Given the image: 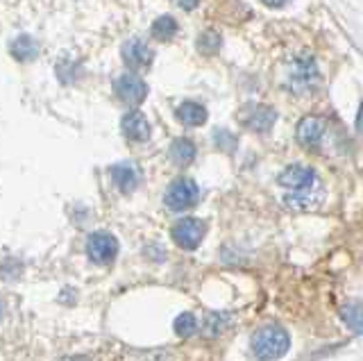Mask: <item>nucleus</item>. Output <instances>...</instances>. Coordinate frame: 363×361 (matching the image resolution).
I'll use <instances>...</instances> for the list:
<instances>
[{"label":"nucleus","mask_w":363,"mask_h":361,"mask_svg":"<svg viewBox=\"0 0 363 361\" xmlns=\"http://www.w3.org/2000/svg\"><path fill=\"white\" fill-rule=\"evenodd\" d=\"M279 184L286 189V205L293 209L306 211L315 207L323 200V187L318 182V177L313 173V168L309 166H289L286 171L279 175Z\"/></svg>","instance_id":"f257e3e1"},{"label":"nucleus","mask_w":363,"mask_h":361,"mask_svg":"<svg viewBox=\"0 0 363 361\" xmlns=\"http://www.w3.org/2000/svg\"><path fill=\"white\" fill-rule=\"evenodd\" d=\"M250 345H252V355L259 361H277L289 352L291 336L279 325H266L252 334Z\"/></svg>","instance_id":"f03ea898"},{"label":"nucleus","mask_w":363,"mask_h":361,"mask_svg":"<svg viewBox=\"0 0 363 361\" xmlns=\"http://www.w3.org/2000/svg\"><path fill=\"white\" fill-rule=\"evenodd\" d=\"M198 200H200V189H198V184L193 182V179H189V177L175 179V182L168 187L166 196H164L166 207H168V209H173V211L191 209L193 205H198Z\"/></svg>","instance_id":"7ed1b4c3"},{"label":"nucleus","mask_w":363,"mask_h":361,"mask_svg":"<svg viewBox=\"0 0 363 361\" xmlns=\"http://www.w3.org/2000/svg\"><path fill=\"white\" fill-rule=\"evenodd\" d=\"M86 255L94 264L107 266L118 255V241L109 232H94L86 239Z\"/></svg>","instance_id":"20e7f679"},{"label":"nucleus","mask_w":363,"mask_h":361,"mask_svg":"<svg viewBox=\"0 0 363 361\" xmlns=\"http://www.w3.org/2000/svg\"><path fill=\"white\" fill-rule=\"evenodd\" d=\"M207 225L200 218H182L173 225V241L184 250H196L202 243Z\"/></svg>","instance_id":"39448f33"},{"label":"nucleus","mask_w":363,"mask_h":361,"mask_svg":"<svg viewBox=\"0 0 363 361\" xmlns=\"http://www.w3.org/2000/svg\"><path fill=\"white\" fill-rule=\"evenodd\" d=\"M315 82H318V69L313 60L300 57L289 66V87L293 91H298V94L309 91V89L315 87Z\"/></svg>","instance_id":"423d86ee"},{"label":"nucleus","mask_w":363,"mask_h":361,"mask_svg":"<svg viewBox=\"0 0 363 361\" xmlns=\"http://www.w3.org/2000/svg\"><path fill=\"white\" fill-rule=\"evenodd\" d=\"M113 89H116V96L128 105H141L147 96V84L134 73H123Z\"/></svg>","instance_id":"0eeeda50"},{"label":"nucleus","mask_w":363,"mask_h":361,"mask_svg":"<svg viewBox=\"0 0 363 361\" xmlns=\"http://www.w3.org/2000/svg\"><path fill=\"white\" fill-rule=\"evenodd\" d=\"M121 128L125 137L136 143H143L150 139V121H147V116H143L141 111H128L121 121Z\"/></svg>","instance_id":"6e6552de"},{"label":"nucleus","mask_w":363,"mask_h":361,"mask_svg":"<svg viewBox=\"0 0 363 361\" xmlns=\"http://www.w3.org/2000/svg\"><path fill=\"white\" fill-rule=\"evenodd\" d=\"M152 57H155V55H152L150 46H147L145 41H141V39L125 41L123 60H125V64L130 66V69H145V66H150Z\"/></svg>","instance_id":"1a4fd4ad"},{"label":"nucleus","mask_w":363,"mask_h":361,"mask_svg":"<svg viewBox=\"0 0 363 361\" xmlns=\"http://www.w3.org/2000/svg\"><path fill=\"white\" fill-rule=\"evenodd\" d=\"M325 130H327V126L320 116H306L298 126V141L302 145H306V148H315V145L323 141Z\"/></svg>","instance_id":"9d476101"},{"label":"nucleus","mask_w":363,"mask_h":361,"mask_svg":"<svg viewBox=\"0 0 363 361\" xmlns=\"http://www.w3.org/2000/svg\"><path fill=\"white\" fill-rule=\"evenodd\" d=\"M109 173H111V179H113V184H116L123 194H132V191L139 187V171L132 166V164H113L109 168Z\"/></svg>","instance_id":"9b49d317"},{"label":"nucleus","mask_w":363,"mask_h":361,"mask_svg":"<svg viewBox=\"0 0 363 361\" xmlns=\"http://www.w3.org/2000/svg\"><path fill=\"white\" fill-rule=\"evenodd\" d=\"M175 116L179 123H184V126L189 128H198L202 126L204 121H207V109H204V105L200 103H191V100H186V103H182L177 109H175Z\"/></svg>","instance_id":"f8f14e48"},{"label":"nucleus","mask_w":363,"mask_h":361,"mask_svg":"<svg viewBox=\"0 0 363 361\" xmlns=\"http://www.w3.org/2000/svg\"><path fill=\"white\" fill-rule=\"evenodd\" d=\"M193 157H196V143H193L191 139H186V137L175 139L173 145H170V160H173L177 166L191 164Z\"/></svg>","instance_id":"ddd939ff"},{"label":"nucleus","mask_w":363,"mask_h":361,"mask_svg":"<svg viewBox=\"0 0 363 361\" xmlns=\"http://www.w3.org/2000/svg\"><path fill=\"white\" fill-rule=\"evenodd\" d=\"M275 118H277V114L270 107H259L255 114L247 118V126L255 132H268L272 126H275Z\"/></svg>","instance_id":"4468645a"},{"label":"nucleus","mask_w":363,"mask_h":361,"mask_svg":"<svg viewBox=\"0 0 363 361\" xmlns=\"http://www.w3.org/2000/svg\"><path fill=\"white\" fill-rule=\"evenodd\" d=\"M11 52H14L16 60L28 62V60H34L39 55V46L30 37H21V39H16L14 43H11Z\"/></svg>","instance_id":"2eb2a0df"},{"label":"nucleus","mask_w":363,"mask_h":361,"mask_svg":"<svg viewBox=\"0 0 363 361\" xmlns=\"http://www.w3.org/2000/svg\"><path fill=\"white\" fill-rule=\"evenodd\" d=\"M177 32V21L173 16H159L155 23H152V35L159 41H168L173 39Z\"/></svg>","instance_id":"dca6fc26"},{"label":"nucleus","mask_w":363,"mask_h":361,"mask_svg":"<svg viewBox=\"0 0 363 361\" xmlns=\"http://www.w3.org/2000/svg\"><path fill=\"white\" fill-rule=\"evenodd\" d=\"M227 327H230V316H227V313H220V311L209 313V316H207V321H204V332H207L209 336H216V334L225 332Z\"/></svg>","instance_id":"f3484780"},{"label":"nucleus","mask_w":363,"mask_h":361,"mask_svg":"<svg viewBox=\"0 0 363 361\" xmlns=\"http://www.w3.org/2000/svg\"><path fill=\"white\" fill-rule=\"evenodd\" d=\"M196 330H198V321H196V316L193 313H179L177 318H175V332L179 334V336H191V334H196Z\"/></svg>","instance_id":"a211bd4d"},{"label":"nucleus","mask_w":363,"mask_h":361,"mask_svg":"<svg viewBox=\"0 0 363 361\" xmlns=\"http://www.w3.org/2000/svg\"><path fill=\"white\" fill-rule=\"evenodd\" d=\"M198 48L202 52H216L220 48V35H218V32H213V30L202 32L200 39H198Z\"/></svg>","instance_id":"6ab92c4d"},{"label":"nucleus","mask_w":363,"mask_h":361,"mask_svg":"<svg viewBox=\"0 0 363 361\" xmlns=\"http://www.w3.org/2000/svg\"><path fill=\"white\" fill-rule=\"evenodd\" d=\"M343 318L345 323L352 327L354 332L361 330V309H359V304H352V307H345L343 309Z\"/></svg>","instance_id":"aec40b11"},{"label":"nucleus","mask_w":363,"mask_h":361,"mask_svg":"<svg viewBox=\"0 0 363 361\" xmlns=\"http://www.w3.org/2000/svg\"><path fill=\"white\" fill-rule=\"evenodd\" d=\"M175 3H177L182 9H184V12H191V9H196V7H198L200 0H175Z\"/></svg>","instance_id":"412c9836"},{"label":"nucleus","mask_w":363,"mask_h":361,"mask_svg":"<svg viewBox=\"0 0 363 361\" xmlns=\"http://www.w3.org/2000/svg\"><path fill=\"white\" fill-rule=\"evenodd\" d=\"M264 3H266L268 7H281V5H286L289 0H264Z\"/></svg>","instance_id":"4be33fe9"}]
</instances>
